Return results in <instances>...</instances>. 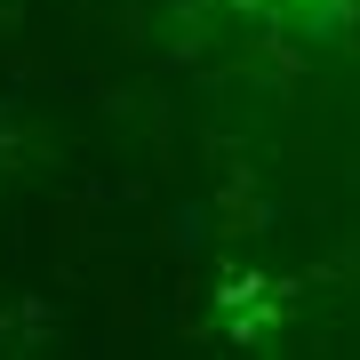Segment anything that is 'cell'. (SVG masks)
Returning <instances> with one entry per match:
<instances>
[{
    "label": "cell",
    "instance_id": "obj_1",
    "mask_svg": "<svg viewBox=\"0 0 360 360\" xmlns=\"http://www.w3.org/2000/svg\"><path fill=\"white\" fill-rule=\"evenodd\" d=\"M281 312H288V288H281V281H264V272H224V288H217V321L240 336V345L272 336V328H281Z\"/></svg>",
    "mask_w": 360,
    "mask_h": 360
},
{
    "label": "cell",
    "instance_id": "obj_2",
    "mask_svg": "<svg viewBox=\"0 0 360 360\" xmlns=\"http://www.w3.org/2000/svg\"><path fill=\"white\" fill-rule=\"evenodd\" d=\"M232 8L264 16V25H288V32H312V40H336L352 25V0H232Z\"/></svg>",
    "mask_w": 360,
    "mask_h": 360
}]
</instances>
